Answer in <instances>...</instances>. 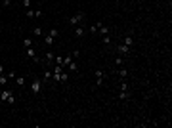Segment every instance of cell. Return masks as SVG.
Here are the masks:
<instances>
[{
	"instance_id": "cell-14",
	"label": "cell",
	"mask_w": 172,
	"mask_h": 128,
	"mask_svg": "<svg viewBox=\"0 0 172 128\" xmlns=\"http://www.w3.org/2000/svg\"><path fill=\"white\" fill-rule=\"evenodd\" d=\"M98 32H100V34H102V36H105V34H107L109 32V29L105 25H103V23H100V27H98Z\"/></svg>"
},
{
	"instance_id": "cell-20",
	"label": "cell",
	"mask_w": 172,
	"mask_h": 128,
	"mask_svg": "<svg viewBox=\"0 0 172 128\" xmlns=\"http://www.w3.org/2000/svg\"><path fill=\"white\" fill-rule=\"evenodd\" d=\"M33 32H35V36H42V29H40V27H35V29H33Z\"/></svg>"
},
{
	"instance_id": "cell-24",
	"label": "cell",
	"mask_w": 172,
	"mask_h": 128,
	"mask_svg": "<svg viewBox=\"0 0 172 128\" xmlns=\"http://www.w3.org/2000/svg\"><path fill=\"white\" fill-rule=\"evenodd\" d=\"M23 6H25V8H31V0H23Z\"/></svg>"
},
{
	"instance_id": "cell-2",
	"label": "cell",
	"mask_w": 172,
	"mask_h": 128,
	"mask_svg": "<svg viewBox=\"0 0 172 128\" xmlns=\"http://www.w3.org/2000/svg\"><path fill=\"white\" fill-rule=\"evenodd\" d=\"M42 86H44V80H42V78H35L31 82V92L35 96H38V94L42 92Z\"/></svg>"
},
{
	"instance_id": "cell-8",
	"label": "cell",
	"mask_w": 172,
	"mask_h": 128,
	"mask_svg": "<svg viewBox=\"0 0 172 128\" xmlns=\"http://www.w3.org/2000/svg\"><path fill=\"white\" fill-rule=\"evenodd\" d=\"M128 52H130V48H128V46H124V44L117 46V54H119V56H128Z\"/></svg>"
},
{
	"instance_id": "cell-4",
	"label": "cell",
	"mask_w": 172,
	"mask_h": 128,
	"mask_svg": "<svg viewBox=\"0 0 172 128\" xmlns=\"http://www.w3.org/2000/svg\"><path fill=\"white\" fill-rule=\"evenodd\" d=\"M84 17H86V15H84V12H78V13H75L73 17H69V23H71V25H78Z\"/></svg>"
},
{
	"instance_id": "cell-12",
	"label": "cell",
	"mask_w": 172,
	"mask_h": 128,
	"mask_svg": "<svg viewBox=\"0 0 172 128\" xmlns=\"http://www.w3.org/2000/svg\"><path fill=\"white\" fill-rule=\"evenodd\" d=\"M29 19H37L38 15H37V10H31V8H27V13H25Z\"/></svg>"
},
{
	"instance_id": "cell-27",
	"label": "cell",
	"mask_w": 172,
	"mask_h": 128,
	"mask_svg": "<svg viewBox=\"0 0 172 128\" xmlns=\"http://www.w3.org/2000/svg\"><path fill=\"white\" fill-rule=\"evenodd\" d=\"M21 2H23V0H21Z\"/></svg>"
},
{
	"instance_id": "cell-11",
	"label": "cell",
	"mask_w": 172,
	"mask_h": 128,
	"mask_svg": "<svg viewBox=\"0 0 172 128\" xmlns=\"http://www.w3.org/2000/svg\"><path fill=\"white\" fill-rule=\"evenodd\" d=\"M124 46H128V48L134 46V36L132 34H126V36H124Z\"/></svg>"
},
{
	"instance_id": "cell-1",
	"label": "cell",
	"mask_w": 172,
	"mask_h": 128,
	"mask_svg": "<svg viewBox=\"0 0 172 128\" xmlns=\"http://www.w3.org/2000/svg\"><path fill=\"white\" fill-rule=\"evenodd\" d=\"M0 101H6L8 105H15L13 92H12V90H4V92H0Z\"/></svg>"
},
{
	"instance_id": "cell-3",
	"label": "cell",
	"mask_w": 172,
	"mask_h": 128,
	"mask_svg": "<svg viewBox=\"0 0 172 128\" xmlns=\"http://www.w3.org/2000/svg\"><path fill=\"white\" fill-rule=\"evenodd\" d=\"M130 97V92H128V84L122 80V84H121V94H119V99L121 101H124V99H128Z\"/></svg>"
},
{
	"instance_id": "cell-9",
	"label": "cell",
	"mask_w": 172,
	"mask_h": 128,
	"mask_svg": "<svg viewBox=\"0 0 172 128\" xmlns=\"http://www.w3.org/2000/svg\"><path fill=\"white\" fill-rule=\"evenodd\" d=\"M44 42H46V46H52L54 42H56V36H52L50 32H46L44 34Z\"/></svg>"
},
{
	"instance_id": "cell-17",
	"label": "cell",
	"mask_w": 172,
	"mask_h": 128,
	"mask_svg": "<svg viewBox=\"0 0 172 128\" xmlns=\"http://www.w3.org/2000/svg\"><path fill=\"white\" fill-rule=\"evenodd\" d=\"M122 63H124L122 56H117V58H115V65H117V67H122Z\"/></svg>"
},
{
	"instance_id": "cell-26",
	"label": "cell",
	"mask_w": 172,
	"mask_h": 128,
	"mask_svg": "<svg viewBox=\"0 0 172 128\" xmlns=\"http://www.w3.org/2000/svg\"><path fill=\"white\" fill-rule=\"evenodd\" d=\"M2 73H4V65L0 63V75H2Z\"/></svg>"
},
{
	"instance_id": "cell-7",
	"label": "cell",
	"mask_w": 172,
	"mask_h": 128,
	"mask_svg": "<svg viewBox=\"0 0 172 128\" xmlns=\"http://www.w3.org/2000/svg\"><path fill=\"white\" fill-rule=\"evenodd\" d=\"M10 78H15V75H13L12 71H10V73H2V75H0V84H2V86H4V84H8V80H10Z\"/></svg>"
},
{
	"instance_id": "cell-10",
	"label": "cell",
	"mask_w": 172,
	"mask_h": 128,
	"mask_svg": "<svg viewBox=\"0 0 172 128\" xmlns=\"http://www.w3.org/2000/svg\"><path fill=\"white\" fill-rule=\"evenodd\" d=\"M117 75L121 77V80H124V78L128 77V71L124 69V67H119V69H117Z\"/></svg>"
},
{
	"instance_id": "cell-22",
	"label": "cell",
	"mask_w": 172,
	"mask_h": 128,
	"mask_svg": "<svg viewBox=\"0 0 172 128\" xmlns=\"http://www.w3.org/2000/svg\"><path fill=\"white\" fill-rule=\"evenodd\" d=\"M102 42H103L105 46H111V38H109V34H105V36H103V38H102Z\"/></svg>"
},
{
	"instance_id": "cell-25",
	"label": "cell",
	"mask_w": 172,
	"mask_h": 128,
	"mask_svg": "<svg viewBox=\"0 0 172 128\" xmlns=\"http://www.w3.org/2000/svg\"><path fill=\"white\" fill-rule=\"evenodd\" d=\"M10 4H12V0H4V6H6V8L10 6Z\"/></svg>"
},
{
	"instance_id": "cell-13",
	"label": "cell",
	"mask_w": 172,
	"mask_h": 128,
	"mask_svg": "<svg viewBox=\"0 0 172 128\" xmlns=\"http://www.w3.org/2000/svg\"><path fill=\"white\" fill-rule=\"evenodd\" d=\"M75 34H76V36H84V34H86V29H84V27H80V25H76Z\"/></svg>"
},
{
	"instance_id": "cell-15",
	"label": "cell",
	"mask_w": 172,
	"mask_h": 128,
	"mask_svg": "<svg viewBox=\"0 0 172 128\" xmlns=\"http://www.w3.org/2000/svg\"><path fill=\"white\" fill-rule=\"evenodd\" d=\"M73 59H75V58H73V54H69L67 58H63V63H61V67H67V65H69Z\"/></svg>"
},
{
	"instance_id": "cell-19",
	"label": "cell",
	"mask_w": 172,
	"mask_h": 128,
	"mask_svg": "<svg viewBox=\"0 0 172 128\" xmlns=\"http://www.w3.org/2000/svg\"><path fill=\"white\" fill-rule=\"evenodd\" d=\"M67 80H69V75L61 71V77H59V82H67Z\"/></svg>"
},
{
	"instance_id": "cell-16",
	"label": "cell",
	"mask_w": 172,
	"mask_h": 128,
	"mask_svg": "<svg viewBox=\"0 0 172 128\" xmlns=\"http://www.w3.org/2000/svg\"><path fill=\"white\" fill-rule=\"evenodd\" d=\"M15 82H17V86H21V88H23V86H25V77H15Z\"/></svg>"
},
{
	"instance_id": "cell-5",
	"label": "cell",
	"mask_w": 172,
	"mask_h": 128,
	"mask_svg": "<svg viewBox=\"0 0 172 128\" xmlns=\"http://www.w3.org/2000/svg\"><path fill=\"white\" fill-rule=\"evenodd\" d=\"M94 77H96V84H98V86H102L103 78H105V71H103V69H96Z\"/></svg>"
},
{
	"instance_id": "cell-21",
	"label": "cell",
	"mask_w": 172,
	"mask_h": 128,
	"mask_svg": "<svg viewBox=\"0 0 172 128\" xmlns=\"http://www.w3.org/2000/svg\"><path fill=\"white\" fill-rule=\"evenodd\" d=\"M100 23H102V21H98L96 25H92V27H90V29H88V31L92 32V34H94V32H98V27H100Z\"/></svg>"
},
{
	"instance_id": "cell-6",
	"label": "cell",
	"mask_w": 172,
	"mask_h": 128,
	"mask_svg": "<svg viewBox=\"0 0 172 128\" xmlns=\"http://www.w3.org/2000/svg\"><path fill=\"white\" fill-rule=\"evenodd\" d=\"M25 54H27V58H31L33 61H35V63H40V58H38L37 56V52H35V48H25Z\"/></svg>"
},
{
	"instance_id": "cell-18",
	"label": "cell",
	"mask_w": 172,
	"mask_h": 128,
	"mask_svg": "<svg viewBox=\"0 0 172 128\" xmlns=\"http://www.w3.org/2000/svg\"><path fill=\"white\" fill-rule=\"evenodd\" d=\"M23 46H25V48H31V46H33V42H31V38H29V36H25V38H23Z\"/></svg>"
},
{
	"instance_id": "cell-23",
	"label": "cell",
	"mask_w": 172,
	"mask_h": 128,
	"mask_svg": "<svg viewBox=\"0 0 172 128\" xmlns=\"http://www.w3.org/2000/svg\"><path fill=\"white\" fill-rule=\"evenodd\" d=\"M67 67H69V71H78V67H76V63H75V61H71V63L67 65Z\"/></svg>"
}]
</instances>
